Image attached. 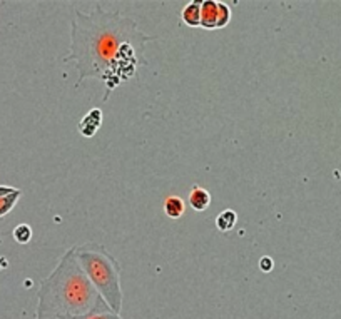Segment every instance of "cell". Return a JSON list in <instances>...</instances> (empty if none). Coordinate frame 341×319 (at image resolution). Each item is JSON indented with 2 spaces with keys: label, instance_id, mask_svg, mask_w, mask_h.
Returning a JSON list of instances; mask_svg holds the SVG:
<instances>
[{
  "label": "cell",
  "instance_id": "8992f818",
  "mask_svg": "<svg viewBox=\"0 0 341 319\" xmlns=\"http://www.w3.org/2000/svg\"><path fill=\"white\" fill-rule=\"evenodd\" d=\"M189 206L193 207L197 212H202V210H206L209 207V204H211V194L202 189V188H197L194 185L193 189L189 192Z\"/></svg>",
  "mask_w": 341,
  "mask_h": 319
},
{
  "label": "cell",
  "instance_id": "4fadbf2b",
  "mask_svg": "<svg viewBox=\"0 0 341 319\" xmlns=\"http://www.w3.org/2000/svg\"><path fill=\"white\" fill-rule=\"evenodd\" d=\"M274 268V262L269 256H263L259 259V269L263 271V273H271Z\"/></svg>",
  "mask_w": 341,
  "mask_h": 319
},
{
  "label": "cell",
  "instance_id": "9c48e42d",
  "mask_svg": "<svg viewBox=\"0 0 341 319\" xmlns=\"http://www.w3.org/2000/svg\"><path fill=\"white\" fill-rule=\"evenodd\" d=\"M20 194H22V192L17 189L15 192H12V194H9V196L0 197V218H4L5 214L10 212L12 207L15 206V202L19 201V196Z\"/></svg>",
  "mask_w": 341,
  "mask_h": 319
},
{
  "label": "cell",
  "instance_id": "7a4b0ae2",
  "mask_svg": "<svg viewBox=\"0 0 341 319\" xmlns=\"http://www.w3.org/2000/svg\"><path fill=\"white\" fill-rule=\"evenodd\" d=\"M37 319H67L112 312L75 259L74 248L61 257L37 291Z\"/></svg>",
  "mask_w": 341,
  "mask_h": 319
},
{
  "label": "cell",
  "instance_id": "8fae6325",
  "mask_svg": "<svg viewBox=\"0 0 341 319\" xmlns=\"http://www.w3.org/2000/svg\"><path fill=\"white\" fill-rule=\"evenodd\" d=\"M218 9H219V12H218V25H216V29H223L231 20V9H229V5H226L224 2H218Z\"/></svg>",
  "mask_w": 341,
  "mask_h": 319
},
{
  "label": "cell",
  "instance_id": "7c38bea8",
  "mask_svg": "<svg viewBox=\"0 0 341 319\" xmlns=\"http://www.w3.org/2000/svg\"><path fill=\"white\" fill-rule=\"evenodd\" d=\"M67 319H122L121 314L116 312H102V314H86V316H75V317H67Z\"/></svg>",
  "mask_w": 341,
  "mask_h": 319
},
{
  "label": "cell",
  "instance_id": "5b68a950",
  "mask_svg": "<svg viewBox=\"0 0 341 319\" xmlns=\"http://www.w3.org/2000/svg\"><path fill=\"white\" fill-rule=\"evenodd\" d=\"M181 19L188 27H201V0H191L184 5Z\"/></svg>",
  "mask_w": 341,
  "mask_h": 319
},
{
  "label": "cell",
  "instance_id": "ba28073f",
  "mask_svg": "<svg viewBox=\"0 0 341 319\" xmlns=\"http://www.w3.org/2000/svg\"><path fill=\"white\" fill-rule=\"evenodd\" d=\"M236 222H238V216H236L234 210H232V209H226V210H223V212L218 214V218H216V227H218L219 231L227 232V231L234 229Z\"/></svg>",
  "mask_w": 341,
  "mask_h": 319
},
{
  "label": "cell",
  "instance_id": "6da1fadb",
  "mask_svg": "<svg viewBox=\"0 0 341 319\" xmlns=\"http://www.w3.org/2000/svg\"><path fill=\"white\" fill-rule=\"evenodd\" d=\"M155 37L144 34L137 22L119 10H106L95 4L94 10H74L70 22V52L64 62H75L79 81L99 79L107 86L102 102L109 99L114 87L136 75L139 65H147L146 45Z\"/></svg>",
  "mask_w": 341,
  "mask_h": 319
},
{
  "label": "cell",
  "instance_id": "277c9868",
  "mask_svg": "<svg viewBox=\"0 0 341 319\" xmlns=\"http://www.w3.org/2000/svg\"><path fill=\"white\" fill-rule=\"evenodd\" d=\"M218 12V0H201V27L206 30H216Z\"/></svg>",
  "mask_w": 341,
  "mask_h": 319
},
{
  "label": "cell",
  "instance_id": "3957f363",
  "mask_svg": "<svg viewBox=\"0 0 341 319\" xmlns=\"http://www.w3.org/2000/svg\"><path fill=\"white\" fill-rule=\"evenodd\" d=\"M74 254L79 266L112 312L121 314L124 296L121 289V266L116 257L97 243L74 246Z\"/></svg>",
  "mask_w": 341,
  "mask_h": 319
},
{
  "label": "cell",
  "instance_id": "52a82bcc",
  "mask_svg": "<svg viewBox=\"0 0 341 319\" xmlns=\"http://www.w3.org/2000/svg\"><path fill=\"white\" fill-rule=\"evenodd\" d=\"M186 212V204L177 196H169L164 201V214L171 219H179Z\"/></svg>",
  "mask_w": 341,
  "mask_h": 319
},
{
  "label": "cell",
  "instance_id": "30bf717a",
  "mask_svg": "<svg viewBox=\"0 0 341 319\" xmlns=\"http://www.w3.org/2000/svg\"><path fill=\"white\" fill-rule=\"evenodd\" d=\"M12 236H14V239L19 244H27L32 239V229L29 224H19L14 229V232H12Z\"/></svg>",
  "mask_w": 341,
  "mask_h": 319
}]
</instances>
